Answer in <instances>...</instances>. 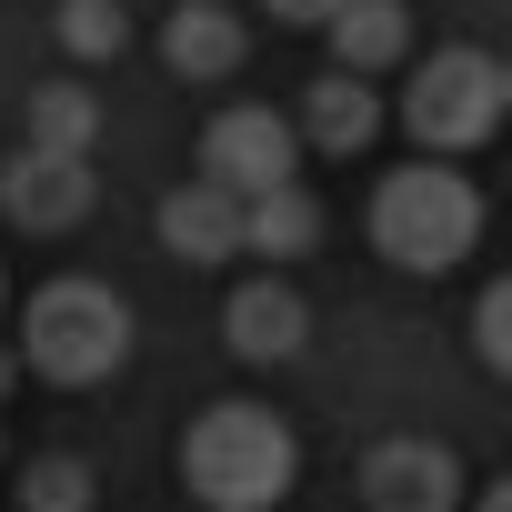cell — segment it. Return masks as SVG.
I'll return each instance as SVG.
<instances>
[{"label": "cell", "mask_w": 512, "mask_h": 512, "mask_svg": "<svg viewBox=\"0 0 512 512\" xmlns=\"http://www.w3.org/2000/svg\"><path fill=\"white\" fill-rule=\"evenodd\" d=\"M181 482L201 512H272L292 482H302V442L282 412L262 402H211L191 432H181Z\"/></svg>", "instance_id": "1"}, {"label": "cell", "mask_w": 512, "mask_h": 512, "mask_svg": "<svg viewBox=\"0 0 512 512\" xmlns=\"http://www.w3.org/2000/svg\"><path fill=\"white\" fill-rule=\"evenodd\" d=\"M11 352H21V372H41V382H61V392H91V382H111L121 362H131V302L111 292V282H41L31 302H21V332H11Z\"/></svg>", "instance_id": "2"}, {"label": "cell", "mask_w": 512, "mask_h": 512, "mask_svg": "<svg viewBox=\"0 0 512 512\" xmlns=\"http://www.w3.org/2000/svg\"><path fill=\"white\" fill-rule=\"evenodd\" d=\"M482 241V191L442 161H412L372 191V251L392 272H452L462 251Z\"/></svg>", "instance_id": "3"}, {"label": "cell", "mask_w": 512, "mask_h": 512, "mask_svg": "<svg viewBox=\"0 0 512 512\" xmlns=\"http://www.w3.org/2000/svg\"><path fill=\"white\" fill-rule=\"evenodd\" d=\"M402 131H412L432 161L482 151V141L502 131V61H492V51H472V41L432 51V61L412 71V91H402Z\"/></svg>", "instance_id": "4"}, {"label": "cell", "mask_w": 512, "mask_h": 512, "mask_svg": "<svg viewBox=\"0 0 512 512\" xmlns=\"http://www.w3.org/2000/svg\"><path fill=\"white\" fill-rule=\"evenodd\" d=\"M292 161H302V131L272 121V111H251V101L211 111V131H201V181H221V191H241V201H262V191L302 181Z\"/></svg>", "instance_id": "5"}, {"label": "cell", "mask_w": 512, "mask_h": 512, "mask_svg": "<svg viewBox=\"0 0 512 512\" xmlns=\"http://www.w3.org/2000/svg\"><path fill=\"white\" fill-rule=\"evenodd\" d=\"M362 502L372 512H462V462L442 442H422V432L372 442L362 452Z\"/></svg>", "instance_id": "6"}, {"label": "cell", "mask_w": 512, "mask_h": 512, "mask_svg": "<svg viewBox=\"0 0 512 512\" xmlns=\"http://www.w3.org/2000/svg\"><path fill=\"white\" fill-rule=\"evenodd\" d=\"M161 251H171V262H191V272L251 251V201L221 191V181H181V191L161 201Z\"/></svg>", "instance_id": "7"}, {"label": "cell", "mask_w": 512, "mask_h": 512, "mask_svg": "<svg viewBox=\"0 0 512 512\" xmlns=\"http://www.w3.org/2000/svg\"><path fill=\"white\" fill-rule=\"evenodd\" d=\"M91 161H61V151H11V171H0V211H11L21 231H71L91 211Z\"/></svg>", "instance_id": "8"}, {"label": "cell", "mask_w": 512, "mask_h": 512, "mask_svg": "<svg viewBox=\"0 0 512 512\" xmlns=\"http://www.w3.org/2000/svg\"><path fill=\"white\" fill-rule=\"evenodd\" d=\"M221 332H231V352L241 362H292L302 342H312V302L292 292V282H241L231 302H221Z\"/></svg>", "instance_id": "9"}, {"label": "cell", "mask_w": 512, "mask_h": 512, "mask_svg": "<svg viewBox=\"0 0 512 512\" xmlns=\"http://www.w3.org/2000/svg\"><path fill=\"white\" fill-rule=\"evenodd\" d=\"M161 61L201 91V81H231L251 61V31H241V11H221V0H181V11L161 21Z\"/></svg>", "instance_id": "10"}, {"label": "cell", "mask_w": 512, "mask_h": 512, "mask_svg": "<svg viewBox=\"0 0 512 512\" xmlns=\"http://www.w3.org/2000/svg\"><path fill=\"white\" fill-rule=\"evenodd\" d=\"M372 131H382V101H372V81H352V71H322V81L302 91V141H312V151L352 161V151H372Z\"/></svg>", "instance_id": "11"}, {"label": "cell", "mask_w": 512, "mask_h": 512, "mask_svg": "<svg viewBox=\"0 0 512 512\" xmlns=\"http://www.w3.org/2000/svg\"><path fill=\"white\" fill-rule=\"evenodd\" d=\"M402 51H412V11L402 0H352V11L332 21V71H352V81L392 71Z\"/></svg>", "instance_id": "12"}, {"label": "cell", "mask_w": 512, "mask_h": 512, "mask_svg": "<svg viewBox=\"0 0 512 512\" xmlns=\"http://www.w3.org/2000/svg\"><path fill=\"white\" fill-rule=\"evenodd\" d=\"M91 141H101V101H91L81 81H41V91H31V141H21V151L91 161Z\"/></svg>", "instance_id": "13"}, {"label": "cell", "mask_w": 512, "mask_h": 512, "mask_svg": "<svg viewBox=\"0 0 512 512\" xmlns=\"http://www.w3.org/2000/svg\"><path fill=\"white\" fill-rule=\"evenodd\" d=\"M312 241H322V201H312L302 181H282V191H262V201H251V251L292 262V251H312Z\"/></svg>", "instance_id": "14"}, {"label": "cell", "mask_w": 512, "mask_h": 512, "mask_svg": "<svg viewBox=\"0 0 512 512\" xmlns=\"http://www.w3.org/2000/svg\"><path fill=\"white\" fill-rule=\"evenodd\" d=\"M91 492H101V482H91V462H81V452H31L11 502H21V512H91Z\"/></svg>", "instance_id": "15"}, {"label": "cell", "mask_w": 512, "mask_h": 512, "mask_svg": "<svg viewBox=\"0 0 512 512\" xmlns=\"http://www.w3.org/2000/svg\"><path fill=\"white\" fill-rule=\"evenodd\" d=\"M61 51L71 61H121L131 51V11H121V0H61Z\"/></svg>", "instance_id": "16"}, {"label": "cell", "mask_w": 512, "mask_h": 512, "mask_svg": "<svg viewBox=\"0 0 512 512\" xmlns=\"http://www.w3.org/2000/svg\"><path fill=\"white\" fill-rule=\"evenodd\" d=\"M472 352H482V362L512 382V272H502V282L472 302Z\"/></svg>", "instance_id": "17"}, {"label": "cell", "mask_w": 512, "mask_h": 512, "mask_svg": "<svg viewBox=\"0 0 512 512\" xmlns=\"http://www.w3.org/2000/svg\"><path fill=\"white\" fill-rule=\"evenodd\" d=\"M262 11H272V21H322V31H332L352 0H262Z\"/></svg>", "instance_id": "18"}, {"label": "cell", "mask_w": 512, "mask_h": 512, "mask_svg": "<svg viewBox=\"0 0 512 512\" xmlns=\"http://www.w3.org/2000/svg\"><path fill=\"white\" fill-rule=\"evenodd\" d=\"M472 512H512V472H502V482H482V492H472Z\"/></svg>", "instance_id": "19"}, {"label": "cell", "mask_w": 512, "mask_h": 512, "mask_svg": "<svg viewBox=\"0 0 512 512\" xmlns=\"http://www.w3.org/2000/svg\"><path fill=\"white\" fill-rule=\"evenodd\" d=\"M11 382H21V352H0V392H11Z\"/></svg>", "instance_id": "20"}, {"label": "cell", "mask_w": 512, "mask_h": 512, "mask_svg": "<svg viewBox=\"0 0 512 512\" xmlns=\"http://www.w3.org/2000/svg\"><path fill=\"white\" fill-rule=\"evenodd\" d=\"M502 111H512V61H502Z\"/></svg>", "instance_id": "21"}, {"label": "cell", "mask_w": 512, "mask_h": 512, "mask_svg": "<svg viewBox=\"0 0 512 512\" xmlns=\"http://www.w3.org/2000/svg\"><path fill=\"white\" fill-rule=\"evenodd\" d=\"M0 312H11V282H0Z\"/></svg>", "instance_id": "22"}]
</instances>
